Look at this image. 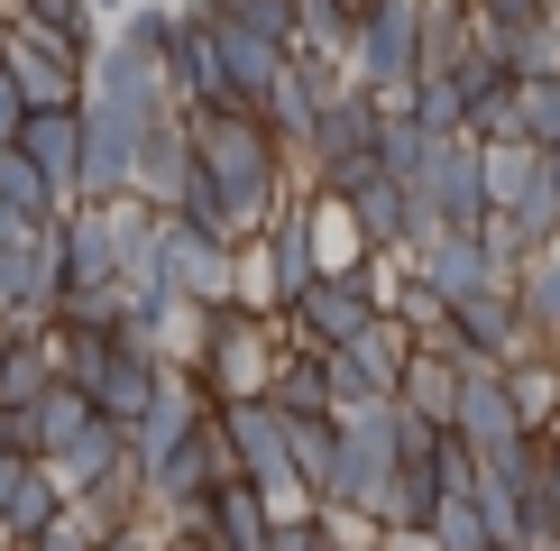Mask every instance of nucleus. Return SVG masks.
<instances>
[{"label":"nucleus","instance_id":"obj_1","mask_svg":"<svg viewBox=\"0 0 560 551\" xmlns=\"http://www.w3.org/2000/svg\"><path fill=\"white\" fill-rule=\"evenodd\" d=\"M184 138H194V166L202 184L221 194V221L230 239H258V230L276 221V202H285V148L248 120V110H184Z\"/></svg>","mask_w":560,"mask_h":551},{"label":"nucleus","instance_id":"obj_2","mask_svg":"<svg viewBox=\"0 0 560 551\" xmlns=\"http://www.w3.org/2000/svg\"><path fill=\"white\" fill-rule=\"evenodd\" d=\"M285 340L267 331V313L258 304H212V313H194V350H184V377L202 386L212 405H248L267 386V367Z\"/></svg>","mask_w":560,"mask_h":551},{"label":"nucleus","instance_id":"obj_3","mask_svg":"<svg viewBox=\"0 0 560 551\" xmlns=\"http://www.w3.org/2000/svg\"><path fill=\"white\" fill-rule=\"evenodd\" d=\"M340 74L359 92H405L413 74H423V0H359V37H349Z\"/></svg>","mask_w":560,"mask_h":551},{"label":"nucleus","instance_id":"obj_4","mask_svg":"<svg viewBox=\"0 0 560 551\" xmlns=\"http://www.w3.org/2000/svg\"><path fill=\"white\" fill-rule=\"evenodd\" d=\"M368 321H377V276H368V258L359 267H322L313 285L285 304V350H340V340H359Z\"/></svg>","mask_w":560,"mask_h":551},{"label":"nucleus","instance_id":"obj_5","mask_svg":"<svg viewBox=\"0 0 560 551\" xmlns=\"http://www.w3.org/2000/svg\"><path fill=\"white\" fill-rule=\"evenodd\" d=\"M156 285H166V294H175L184 313L240 304V248H230V239H212V230L156 221Z\"/></svg>","mask_w":560,"mask_h":551},{"label":"nucleus","instance_id":"obj_6","mask_svg":"<svg viewBox=\"0 0 560 551\" xmlns=\"http://www.w3.org/2000/svg\"><path fill=\"white\" fill-rule=\"evenodd\" d=\"M0 74H10L19 110H74L83 102V56H74V46H56V37H37L28 19L0 28Z\"/></svg>","mask_w":560,"mask_h":551},{"label":"nucleus","instance_id":"obj_7","mask_svg":"<svg viewBox=\"0 0 560 551\" xmlns=\"http://www.w3.org/2000/svg\"><path fill=\"white\" fill-rule=\"evenodd\" d=\"M258 258H267V294H258V313H267V304L285 313L294 294L322 276V202H313V194H285V202H276V221L258 230Z\"/></svg>","mask_w":560,"mask_h":551},{"label":"nucleus","instance_id":"obj_8","mask_svg":"<svg viewBox=\"0 0 560 551\" xmlns=\"http://www.w3.org/2000/svg\"><path fill=\"white\" fill-rule=\"evenodd\" d=\"M156 386H166V359L129 350V340H102V359L83 367V386H74V396H83L92 413H110V423H138V413L156 405Z\"/></svg>","mask_w":560,"mask_h":551},{"label":"nucleus","instance_id":"obj_9","mask_svg":"<svg viewBox=\"0 0 560 551\" xmlns=\"http://www.w3.org/2000/svg\"><path fill=\"white\" fill-rule=\"evenodd\" d=\"M405 258H413V276L432 285V304H441V313H451V304H469V294H487V285H515V276H497V267H487L478 230H441V239L405 248Z\"/></svg>","mask_w":560,"mask_h":551},{"label":"nucleus","instance_id":"obj_10","mask_svg":"<svg viewBox=\"0 0 560 551\" xmlns=\"http://www.w3.org/2000/svg\"><path fill=\"white\" fill-rule=\"evenodd\" d=\"M212 46H221V92H230V110L258 120L267 92H276V74H285V46H267L258 28H240V19H221V10H212Z\"/></svg>","mask_w":560,"mask_h":551},{"label":"nucleus","instance_id":"obj_11","mask_svg":"<svg viewBox=\"0 0 560 551\" xmlns=\"http://www.w3.org/2000/svg\"><path fill=\"white\" fill-rule=\"evenodd\" d=\"M377 120H386V102H377V92L340 83L331 102L313 110V138H303V166H349V156H368V148H377Z\"/></svg>","mask_w":560,"mask_h":551},{"label":"nucleus","instance_id":"obj_12","mask_svg":"<svg viewBox=\"0 0 560 551\" xmlns=\"http://www.w3.org/2000/svg\"><path fill=\"white\" fill-rule=\"evenodd\" d=\"M46 313H56V248L37 239H0V321H19V331H46Z\"/></svg>","mask_w":560,"mask_h":551},{"label":"nucleus","instance_id":"obj_13","mask_svg":"<svg viewBox=\"0 0 560 551\" xmlns=\"http://www.w3.org/2000/svg\"><path fill=\"white\" fill-rule=\"evenodd\" d=\"M10 148L28 156V175L56 194V212H65V202H74V166H83V110H28Z\"/></svg>","mask_w":560,"mask_h":551},{"label":"nucleus","instance_id":"obj_14","mask_svg":"<svg viewBox=\"0 0 560 551\" xmlns=\"http://www.w3.org/2000/svg\"><path fill=\"white\" fill-rule=\"evenodd\" d=\"M331 212L359 230V248H377V258H395V248H413V194L405 184H386L377 166H368L359 184H349V194L331 202Z\"/></svg>","mask_w":560,"mask_h":551},{"label":"nucleus","instance_id":"obj_15","mask_svg":"<svg viewBox=\"0 0 560 551\" xmlns=\"http://www.w3.org/2000/svg\"><path fill=\"white\" fill-rule=\"evenodd\" d=\"M451 432L469 459H487V450H505V442H524V423H515V396H505V367L497 377H459V405H451Z\"/></svg>","mask_w":560,"mask_h":551},{"label":"nucleus","instance_id":"obj_16","mask_svg":"<svg viewBox=\"0 0 560 551\" xmlns=\"http://www.w3.org/2000/svg\"><path fill=\"white\" fill-rule=\"evenodd\" d=\"M56 515H65V496L46 488V469H37L28 450H0V551L37 542Z\"/></svg>","mask_w":560,"mask_h":551},{"label":"nucleus","instance_id":"obj_17","mask_svg":"<svg viewBox=\"0 0 560 551\" xmlns=\"http://www.w3.org/2000/svg\"><path fill=\"white\" fill-rule=\"evenodd\" d=\"M285 423V413H276ZM285 469H294V488L313 515H331V496H340V423L331 413H303V423H285Z\"/></svg>","mask_w":560,"mask_h":551},{"label":"nucleus","instance_id":"obj_18","mask_svg":"<svg viewBox=\"0 0 560 551\" xmlns=\"http://www.w3.org/2000/svg\"><path fill=\"white\" fill-rule=\"evenodd\" d=\"M120 459H129V423L92 413V423L74 432V442H65L56 459H37V469H46V488H56V496H83L92 478H102V469H120Z\"/></svg>","mask_w":560,"mask_h":551},{"label":"nucleus","instance_id":"obj_19","mask_svg":"<svg viewBox=\"0 0 560 551\" xmlns=\"http://www.w3.org/2000/svg\"><path fill=\"white\" fill-rule=\"evenodd\" d=\"M184 166H194V138H184V110H166L148 138H138V166H129V202H148V212H166Z\"/></svg>","mask_w":560,"mask_h":551},{"label":"nucleus","instance_id":"obj_20","mask_svg":"<svg viewBox=\"0 0 560 551\" xmlns=\"http://www.w3.org/2000/svg\"><path fill=\"white\" fill-rule=\"evenodd\" d=\"M83 423H92V405H83L74 386L56 377V386H46V396H28V405L10 413V450H28V459H56V450L74 442Z\"/></svg>","mask_w":560,"mask_h":551},{"label":"nucleus","instance_id":"obj_21","mask_svg":"<svg viewBox=\"0 0 560 551\" xmlns=\"http://www.w3.org/2000/svg\"><path fill=\"white\" fill-rule=\"evenodd\" d=\"M386 405H405L413 423H432V432H441V423H451V405H459V367L441 359L432 340H413L405 367H395V396H386Z\"/></svg>","mask_w":560,"mask_h":551},{"label":"nucleus","instance_id":"obj_22","mask_svg":"<svg viewBox=\"0 0 560 551\" xmlns=\"http://www.w3.org/2000/svg\"><path fill=\"white\" fill-rule=\"evenodd\" d=\"M258 405L285 413V423H303V413H331V377H322V359H313V350H276Z\"/></svg>","mask_w":560,"mask_h":551},{"label":"nucleus","instance_id":"obj_23","mask_svg":"<svg viewBox=\"0 0 560 551\" xmlns=\"http://www.w3.org/2000/svg\"><path fill=\"white\" fill-rule=\"evenodd\" d=\"M515 313H524V340L542 359H560V248H542L524 276H515Z\"/></svg>","mask_w":560,"mask_h":551},{"label":"nucleus","instance_id":"obj_24","mask_svg":"<svg viewBox=\"0 0 560 551\" xmlns=\"http://www.w3.org/2000/svg\"><path fill=\"white\" fill-rule=\"evenodd\" d=\"M56 221V194L28 175V156L0 148V239H37V230Z\"/></svg>","mask_w":560,"mask_h":551},{"label":"nucleus","instance_id":"obj_25","mask_svg":"<svg viewBox=\"0 0 560 551\" xmlns=\"http://www.w3.org/2000/svg\"><path fill=\"white\" fill-rule=\"evenodd\" d=\"M349 37H359V0H294V56L340 65Z\"/></svg>","mask_w":560,"mask_h":551},{"label":"nucleus","instance_id":"obj_26","mask_svg":"<svg viewBox=\"0 0 560 551\" xmlns=\"http://www.w3.org/2000/svg\"><path fill=\"white\" fill-rule=\"evenodd\" d=\"M505 221H515V239L533 248V258H542V248H560V175H551V156L524 175V194L505 202Z\"/></svg>","mask_w":560,"mask_h":551},{"label":"nucleus","instance_id":"obj_27","mask_svg":"<svg viewBox=\"0 0 560 551\" xmlns=\"http://www.w3.org/2000/svg\"><path fill=\"white\" fill-rule=\"evenodd\" d=\"M497 534H487V505L478 488H459V496H432V524H423V551H487Z\"/></svg>","mask_w":560,"mask_h":551},{"label":"nucleus","instance_id":"obj_28","mask_svg":"<svg viewBox=\"0 0 560 551\" xmlns=\"http://www.w3.org/2000/svg\"><path fill=\"white\" fill-rule=\"evenodd\" d=\"M515 138L524 148H560V65L551 74H515Z\"/></svg>","mask_w":560,"mask_h":551},{"label":"nucleus","instance_id":"obj_29","mask_svg":"<svg viewBox=\"0 0 560 551\" xmlns=\"http://www.w3.org/2000/svg\"><path fill=\"white\" fill-rule=\"evenodd\" d=\"M542 166V148H524V138H487L478 148V184H487V212H505V202L524 194V175Z\"/></svg>","mask_w":560,"mask_h":551},{"label":"nucleus","instance_id":"obj_30","mask_svg":"<svg viewBox=\"0 0 560 551\" xmlns=\"http://www.w3.org/2000/svg\"><path fill=\"white\" fill-rule=\"evenodd\" d=\"M469 56V0H423V74H451Z\"/></svg>","mask_w":560,"mask_h":551},{"label":"nucleus","instance_id":"obj_31","mask_svg":"<svg viewBox=\"0 0 560 551\" xmlns=\"http://www.w3.org/2000/svg\"><path fill=\"white\" fill-rule=\"evenodd\" d=\"M46 386H56V359H46V331H19L10 367H0V413H19L28 396H46Z\"/></svg>","mask_w":560,"mask_h":551},{"label":"nucleus","instance_id":"obj_32","mask_svg":"<svg viewBox=\"0 0 560 551\" xmlns=\"http://www.w3.org/2000/svg\"><path fill=\"white\" fill-rule=\"evenodd\" d=\"M10 19H28L37 37H56V46H74V56H83V46H92V10H83V0H19Z\"/></svg>","mask_w":560,"mask_h":551},{"label":"nucleus","instance_id":"obj_33","mask_svg":"<svg viewBox=\"0 0 560 551\" xmlns=\"http://www.w3.org/2000/svg\"><path fill=\"white\" fill-rule=\"evenodd\" d=\"M258 551H340V515H276Z\"/></svg>","mask_w":560,"mask_h":551},{"label":"nucleus","instance_id":"obj_34","mask_svg":"<svg viewBox=\"0 0 560 551\" xmlns=\"http://www.w3.org/2000/svg\"><path fill=\"white\" fill-rule=\"evenodd\" d=\"M469 19H487V28H551V0H469Z\"/></svg>","mask_w":560,"mask_h":551},{"label":"nucleus","instance_id":"obj_35","mask_svg":"<svg viewBox=\"0 0 560 551\" xmlns=\"http://www.w3.org/2000/svg\"><path fill=\"white\" fill-rule=\"evenodd\" d=\"M92 551H156V534H148V524H129V534H102Z\"/></svg>","mask_w":560,"mask_h":551},{"label":"nucleus","instance_id":"obj_36","mask_svg":"<svg viewBox=\"0 0 560 551\" xmlns=\"http://www.w3.org/2000/svg\"><path fill=\"white\" fill-rule=\"evenodd\" d=\"M19 120H28V110H19V92H10V74H0V148H10V138H19Z\"/></svg>","mask_w":560,"mask_h":551},{"label":"nucleus","instance_id":"obj_37","mask_svg":"<svg viewBox=\"0 0 560 551\" xmlns=\"http://www.w3.org/2000/svg\"><path fill=\"white\" fill-rule=\"evenodd\" d=\"M92 10V28H102V19H120V10H138V0H83Z\"/></svg>","mask_w":560,"mask_h":551},{"label":"nucleus","instance_id":"obj_38","mask_svg":"<svg viewBox=\"0 0 560 551\" xmlns=\"http://www.w3.org/2000/svg\"><path fill=\"white\" fill-rule=\"evenodd\" d=\"M10 350H19V321H0V367H10Z\"/></svg>","mask_w":560,"mask_h":551},{"label":"nucleus","instance_id":"obj_39","mask_svg":"<svg viewBox=\"0 0 560 551\" xmlns=\"http://www.w3.org/2000/svg\"><path fill=\"white\" fill-rule=\"evenodd\" d=\"M340 551H386V542H377V534H368V542H349V534H340Z\"/></svg>","mask_w":560,"mask_h":551},{"label":"nucleus","instance_id":"obj_40","mask_svg":"<svg viewBox=\"0 0 560 551\" xmlns=\"http://www.w3.org/2000/svg\"><path fill=\"white\" fill-rule=\"evenodd\" d=\"M0 450H10V413H0Z\"/></svg>","mask_w":560,"mask_h":551},{"label":"nucleus","instance_id":"obj_41","mask_svg":"<svg viewBox=\"0 0 560 551\" xmlns=\"http://www.w3.org/2000/svg\"><path fill=\"white\" fill-rule=\"evenodd\" d=\"M551 37H560V0H551Z\"/></svg>","mask_w":560,"mask_h":551},{"label":"nucleus","instance_id":"obj_42","mask_svg":"<svg viewBox=\"0 0 560 551\" xmlns=\"http://www.w3.org/2000/svg\"><path fill=\"white\" fill-rule=\"evenodd\" d=\"M487 551H505V542H487Z\"/></svg>","mask_w":560,"mask_h":551}]
</instances>
